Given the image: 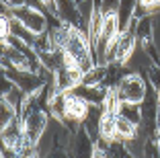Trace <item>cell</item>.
<instances>
[{"label": "cell", "mask_w": 160, "mask_h": 158, "mask_svg": "<svg viewBox=\"0 0 160 158\" xmlns=\"http://www.w3.org/2000/svg\"><path fill=\"white\" fill-rule=\"evenodd\" d=\"M148 78L144 74H138V72H127L121 78V82L117 84V94L121 99V103H142L146 99L148 93Z\"/></svg>", "instance_id": "obj_1"}, {"label": "cell", "mask_w": 160, "mask_h": 158, "mask_svg": "<svg viewBox=\"0 0 160 158\" xmlns=\"http://www.w3.org/2000/svg\"><path fill=\"white\" fill-rule=\"evenodd\" d=\"M2 74H4L6 78H10L19 89H23L27 94L37 93V90H41L47 84V80L43 78L39 72H33V70H23V68H14V66H10V68H2Z\"/></svg>", "instance_id": "obj_2"}, {"label": "cell", "mask_w": 160, "mask_h": 158, "mask_svg": "<svg viewBox=\"0 0 160 158\" xmlns=\"http://www.w3.org/2000/svg\"><path fill=\"white\" fill-rule=\"evenodd\" d=\"M12 13V19L21 21L27 29H31L33 33L41 35L49 29V14H45L43 10H37L29 4H23V6H17V8H10Z\"/></svg>", "instance_id": "obj_3"}, {"label": "cell", "mask_w": 160, "mask_h": 158, "mask_svg": "<svg viewBox=\"0 0 160 158\" xmlns=\"http://www.w3.org/2000/svg\"><path fill=\"white\" fill-rule=\"evenodd\" d=\"M49 119H52V115L47 111H31L29 115L23 117V130H25V135H27L33 144H37L39 138L43 135V131L47 130V125H49Z\"/></svg>", "instance_id": "obj_4"}, {"label": "cell", "mask_w": 160, "mask_h": 158, "mask_svg": "<svg viewBox=\"0 0 160 158\" xmlns=\"http://www.w3.org/2000/svg\"><path fill=\"white\" fill-rule=\"evenodd\" d=\"M94 150H97V144H94V140L86 134L82 127L74 134L70 142V148H68V154L70 158H92Z\"/></svg>", "instance_id": "obj_5"}, {"label": "cell", "mask_w": 160, "mask_h": 158, "mask_svg": "<svg viewBox=\"0 0 160 158\" xmlns=\"http://www.w3.org/2000/svg\"><path fill=\"white\" fill-rule=\"evenodd\" d=\"M103 113H105L103 105H90L88 113H86L84 121H82V130L94 140V144L101 138V119H103Z\"/></svg>", "instance_id": "obj_6"}, {"label": "cell", "mask_w": 160, "mask_h": 158, "mask_svg": "<svg viewBox=\"0 0 160 158\" xmlns=\"http://www.w3.org/2000/svg\"><path fill=\"white\" fill-rule=\"evenodd\" d=\"M58 4V19L64 25H70V27H78L80 29V8L76 0H56Z\"/></svg>", "instance_id": "obj_7"}, {"label": "cell", "mask_w": 160, "mask_h": 158, "mask_svg": "<svg viewBox=\"0 0 160 158\" xmlns=\"http://www.w3.org/2000/svg\"><path fill=\"white\" fill-rule=\"evenodd\" d=\"M72 93H76L78 97H82L84 101H88L90 105H103L107 99L109 89L105 86H88V84H78Z\"/></svg>", "instance_id": "obj_8"}, {"label": "cell", "mask_w": 160, "mask_h": 158, "mask_svg": "<svg viewBox=\"0 0 160 158\" xmlns=\"http://www.w3.org/2000/svg\"><path fill=\"white\" fill-rule=\"evenodd\" d=\"M97 148L103 150L107 158H133L127 150L125 142H119V140H113V142H105V140H99L97 142Z\"/></svg>", "instance_id": "obj_9"}, {"label": "cell", "mask_w": 160, "mask_h": 158, "mask_svg": "<svg viewBox=\"0 0 160 158\" xmlns=\"http://www.w3.org/2000/svg\"><path fill=\"white\" fill-rule=\"evenodd\" d=\"M99 140H105V142L117 140V113L105 109L103 119H101V138Z\"/></svg>", "instance_id": "obj_10"}, {"label": "cell", "mask_w": 160, "mask_h": 158, "mask_svg": "<svg viewBox=\"0 0 160 158\" xmlns=\"http://www.w3.org/2000/svg\"><path fill=\"white\" fill-rule=\"evenodd\" d=\"M138 8V0H119V8H117V17H119V25L121 31L129 25V21L133 19V13Z\"/></svg>", "instance_id": "obj_11"}, {"label": "cell", "mask_w": 160, "mask_h": 158, "mask_svg": "<svg viewBox=\"0 0 160 158\" xmlns=\"http://www.w3.org/2000/svg\"><path fill=\"white\" fill-rule=\"evenodd\" d=\"M136 134H138L136 123H132L129 119H125L123 115L117 113V140L119 142H127V140H132Z\"/></svg>", "instance_id": "obj_12"}, {"label": "cell", "mask_w": 160, "mask_h": 158, "mask_svg": "<svg viewBox=\"0 0 160 158\" xmlns=\"http://www.w3.org/2000/svg\"><path fill=\"white\" fill-rule=\"evenodd\" d=\"M119 115H123L125 119H129L132 123H136V125H140L142 123V107H140V103H121L117 109Z\"/></svg>", "instance_id": "obj_13"}, {"label": "cell", "mask_w": 160, "mask_h": 158, "mask_svg": "<svg viewBox=\"0 0 160 158\" xmlns=\"http://www.w3.org/2000/svg\"><path fill=\"white\" fill-rule=\"evenodd\" d=\"M136 39L140 43H148L152 41V17H142L138 19V27H136Z\"/></svg>", "instance_id": "obj_14"}, {"label": "cell", "mask_w": 160, "mask_h": 158, "mask_svg": "<svg viewBox=\"0 0 160 158\" xmlns=\"http://www.w3.org/2000/svg\"><path fill=\"white\" fill-rule=\"evenodd\" d=\"M14 119H19V111H17L6 99H2V101H0V125L6 127L8 123H12Z\"/></svg>", "instance_id": "obj_15"}, {"label": "cell", "mask_w": 160, "mask_h": 158, "mask_svg": "<svg viewBox=\"0 0 160 158\" xmlns=\"http://www.w3.org/2000/svg\"><path fill=\"white\" fill-rule=\"evenodd\" d=\"M146 78H148V84H150V86H154L156 90L160 89V64H154V66L148 68Z\"/></svg>", "instance_id": "obj_16"}, {"label": "cell", "mask_w": 160, "mask_h": 158, "mask_svg": "<svg viewBox=\"0 0 160 158\" xmlns=\"http://www.w3.org/2000/svg\"><path fill=\"white\" fill-rule=\"evenodd\" d=\"M150 17H152V43L160 49V10L150 14Z\"/></svg>", "instance_id": "obj_17"}, {"label": "cell", "mask_w": 160, "mask_h": 158, "mask_svg": "<svg viewBox=\"0 0 160 158\" xmlns=\"http://www.w3.org/2000/svg\"><path fill=\"white\" fill-rule=\"evenodd\" d=\"M39 158H70V154H68V148H53Z\"/></svg>", "instance_id": "obj_18"}, {"label": "cell", "mask_w": 160, "mask_h": 158, "mask_svg": "<svg viewBox=\"0 0 160 158\" xmlns=\"http://www.w3.org/2000/svg\"><path fill=\"white\" fill-rule=\"evenodd\" d=\"M0 35H2V39L10 37V19L8 17H2L0 19Z\"/></svg>", "instance_id": "obj_19"}, {"label": "cell", "mask_w": 160, "mask_h": 158, "mask_svg": "<svg viewBox=\"0 0 160 158\" xmlns=\"http://www.w3.org/2000/svg\"><path fill=\"white\" fill-rule=\"evenodd\" d=\"M119 0H103V10H117Z\"/></svg>", "instance_id": "obj_20"}, {"label": "cell", "mask_w": 160, "mask_h": 158, "mask_svg": "<svg viewBox=\"0 0 160 158\" xmlns=\"http://www.w3.org/2000/svg\"><path fill=\"white\" fill-rule=\"evenodd\" d=\"M2 4L8 6V8H17V6L27 4V0H2Z\"/></svg>", "instance_id": "obj_21"}, {"label": "cell", "mask_w": 160, "mask_h": 158, "mask_svg": "<svg viewBox=\"0 0 160 158\" xmlns=\"http://www.w3.org/2000/svg\"><path fill=\"white\" fill-rule=\"evenodd\" d=\"M156 146H158V154H160V138L156 140Z\"/></svg>", "instance_id": "obj_22"}, {"label": "cell", "mask_w": 160, "mask_h": 158, "mask_svg": "<svg viewBox=\"0 0 160 158\" xmlns=\"http://www.w3.org/2000/svg\"><path fill=\"white\" fill-rule=\"evenodd\" d=\"M156 94H158V105H160V89H158V90H156Z\"/></svg>", "instance_id": "obj_23"}, {"label": "cell", "mask_w": 160, "mask_h": 158, "mask_svg": "<svg viewBox=\"0 0 160 158\" xmlns=\"http://www.w3.org/2000/svg\"><path fill=\"white\" fill-rule=\"evenodd\" d=\"M76 2H82V0H76Z\"/></svg>", "instance_id": "obj_24"}]
</instances>
